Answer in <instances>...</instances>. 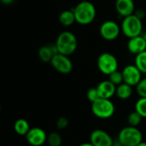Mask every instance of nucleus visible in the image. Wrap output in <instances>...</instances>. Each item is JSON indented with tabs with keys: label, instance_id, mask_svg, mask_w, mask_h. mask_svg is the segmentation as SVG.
<instances>
[{
	"label": "nucleus",
	"instance_id": "25",
	"mask_svg": "<svg viewBox=\"0 0 146 146\" xmlns=\"http://www.w3.org/2000/svg\"><path fill=\"white\" fill-rule=\"evenodd\" d=\"M86 96H87V99H88L91 103L94 102L95 101H96L97 99L100 98V96H99V94H98V91H97L96 87V88H90V90H88Z\"/></svg>",
	"mask_w": 146,
	"mask_h": 146
},
{
	"label": "nucleus",
	"instance_id": "16",
	"mask_svg": "<svg viewBox=\"0 0 146 146\" xmlns=\"http://www.w3.org/2000/svg\"><path fill=\"white\" fill-rule=\"evenodd\" d=\"M58 22L61 25L64 27L71 26L74 23H76V18L73 10H66L62 11L58 17Z\"/></svg>",
	"mask_w": 146,
	"mask_h": 146
},
{
	"label": "nucleus",
	"instance_id": "7",
	"mask_svg": "<svg viewBox=\"0 0 146 146\" xmlns=\"http://www.w3.org/2000/svg\"><path fill=\"white\" fill-rule=\"evenodd\" d=\"M51 64L58 72L61 74H69L72 71L73 64L69 56L57 52L51 60Z\"/></svg>",
	"mask_w": 146,
	"mask_h": 146
},
{
	"label": "nucleus",
	"instance_id": "29",
	"mask_svg": "<svg viewBox=\"0 0 146 146\" xmlns=\"http://www.w3.org/2000/svg\"><path fill=\"white\" fill-rule=\"evenodd\" d=\"M112 146H124L118 139L117 140H115V141H113V145Z\"/></svg>",
	"mask_w": 146,
	"mask_h": 146
},
{
	"label": "nucleus",
	"instance_id": "31",
	"mask_svg": "<svg viewBox=\"0 0 146 146\" xmlns=\"http://www.w3.org/2000/svg\"><path fill=\"white\" fill-rule=\"evenodd\" d=\"M137 146H146V142L142 141V142H141V143H139Z\"/></svg>",
	"mask_w": 146,
	"mask_h": 146
},
{
	"label": "nucleus",
	"instance_id": "5",
	"mask_svg": "<svg viewBox=\"0 0 146 146\" xmlns=\"http://www.w3.org/2000/svg\"><path fill=\"white\" fill-rule=\"evenodd\" d=\"M91 111L99 119H108L113 115L115 107L110 99L99 98L91 103Z\"/></svg>",
	"mask_w": 146,
	"mask_h": 146
},
{
	"label": "nucleus",
	"instance_id": "17",
	"mask_svg": "<svg viewBox=\"0 0 146 146\" xmlns=\"http://www.w3.org/2000/svg\"><path fill=\"white\" fill-rule=\"evenodd\" d=\"M132 95V86L122 83L116 87V96L121 100H126Z\"/></svg>",
	"mask_w": 146,
	"mask_h": 146
},
{
	"label": "nucleus",
	"instance_id": "19",
	"mask_svg": "<svg viewBox=\"0 0 146 146\" xmlns=\"http://www.w3.org/2000/svg\"><path fill=\"white\" fill-rule=\"evenodd\" d=\"M134 64L138 68V70L143 74H146V50L136 54Z\"/></svg>",
	"mask_w": 146,
	"mask_h": 146
},
{
	"label": "nucleus",
	"instance_id": "24",
	"mask_svg": "<svg viewBox=\"0 0 146 146\" xmlns=\"http://www.w3.org/2000/svg\"><path fill=\"white\" fill-rule=\"evenodd\" d=\"M136 90L140 97H146V77L142 78L136 86Z\"/></svg>",
	"mask_w": 146,
	"mask_h": 146
},
{
	"label": "nucleus",
	"instance_id": "1",
	"mask_svg": "<svg viewBox=\"0 0 146 146\" xmlns=\"http://www.w3.org/2000/svg\"><path fill=\"white\" fill-rule=\"evenodd\" d=\"M72 10L75 15L76 22L80 25H89L96 19V9L90 1H81Z\"/></svg>",
	"mask_w": 146,
	"mask_h": 146
},
{
	"label": "nucleus",
	"instance_id": "8",
	"mask_svg": "<svg viewBox=\"0 0 146 146\" xmlns=\"http://www.w3.org/2000/svg\"><path fill=\"white\" fill-rule=\"evenodd\" d=\"M120 31V26L113 20L105 21L100 27V35L106 40H114L119 37Z\"/></svg>",
	"mask_w": 146,
	"mask_h": 146
},
{
	"label": "nucleus",
	"instance_id": "32",
	"mask_svg": "<svg viewBox=\"0 0 146 146\" xmlns=\"http://www.w3.org/2000/svg\"><path fill=\"white\" fill-rule=\"evenodd\" d=\"M0 111H1V107H0Z\"/></svg>",
	"mask_w": 146,
	"mask_h": 146
},
{
	"label": "nucleus",
	"instance_id": "23",
	"mask_svg": "<svg viewBox=\"0 0 146 146\" xmlns=\"http://www.w3.org/2000/svg\"><path fill=\"white\" fill-rule=\"evenodd\" d=\"M108 80H110L116 86H118L120 84L124 83L122 71H119L118 70H116L115 71L112 72L110 75H108Z\"/></svg>",
	"mask_w": 146,
	"mask_h": 146
},
{
	"label": "nucleus",
	"instance_id": "13",
	"mask_svg": "<svg viewBox=\"0 0 146 146\" xmlns=\"http://www.w3.org/2000/svg\"><path fill=\"white\" fill-rule=\"evenodd\" d=\"M115 10L122 17L132 15L135 11L134 1L133 0H116Z\"/></svg>",
	"mask_w": 146,
	"mask_h": 146
},
{
	"label": "nucleus",
	"instance_id": "20",
	"mask_svg": "<svg viewBox=\"0 0 146 146\" xmlns=\"http://www.w3.org/2000/svg\"><path fill=\"white\" fill-rule=\"evenodd\" d=\"M46 141L49 146H60L62 143V137L58 132L52 131L47 136Z\"/></svg>",
	"mask_w": 146,
	"mask_h": 146
},
{
	"label": "nucleus",
	"instance_id": "3",
	"mask_svg": "<svg viewBox=\"0 0 146 146\" xmlns=\"http://www.w3.org/2000/svg\"><path fill=\"white\" fill-rule=\"evenodd\" d=\"M120 28H121V32L127 38H131L134 36L140 35L143 30L142 19L133 13L132 15L123 17Z\"/></svg>",
	"mask_w": 146,
	"mask_h": 146
},
{
	"label": "nucleus",
	"instance_id": "15",
	"mask_svg": "<svg viewBox=\"0 0 146 146\" xmlns=\"http://www.w3.org/2000/svg\"><path fill=\"white\" fill-rule=\"evenodd\" d=\"M57 52H58V50H57L56 45L51 44V45H46V46H41L39 49L38 55L41 61L45 63H48V62H51L52 57Z\"/></svg>",
	"mask_w": 146,
	"mask_h": 146
},
{
	"label": "nucleus",
	"instance_id": "26",
	"mask_svg": "<svg viewBox=\"0 0 146 146\" xmlns=\"http://www.w3.org/2000/svg\"><path fill=\"white\" fill-rule=\"evenodd\" d=\"M69 125V120L65 117H60L56 121V126L58 130H64Z\"/></svg>",
	"mask_w": 146,
	"mask_h": 146
},
{
	"label": "nucleus",
	"instance_id": "28",
	"mask_svg": "<svg viewBox=\"0 0 146 146\" xmlns=\"http://www.w3.org/2000/svg\"><path fill=\"white\" fill-rule=\"evenodd\" d=\"M3 4H5V5H11V4H12L15 0H0Z\"/></svg>",
	"mask_w": 146,
	"mask_h": 146
},
{
	"label": "nucleus",
	"instance_id": "14",
	"mask_svg": "<svg viewBox=\"0 0 146 146\" xmlns=\"http://www.w3.org/2000/svg\"><path fill=\"white\" fill-rule=\"evenodd\" d=\"M116 85H114L110 80L102 81L97 86V91L100 98L111 99L114 95H116Z\"/></svg>",
	"mask_w": 146,
	"mask_h": 146
},
{
	"label": "nucleus",
	"instance_id": "6",
	"mask_svg": "<svg viewBox=\"0 0 146 146\" xmlns=\"http://www.w3.org/2000/svg\"><path fill=\"white\" fill-rule=\"evenodd\" d=\"M98 70L105 75H110L112 72L118 70V59L110 52H103L99 55L96 61Z\"/></svg>",
	"mask_w": 146,
	"mask_h": 146
},
{
	"label": "nucleus",
	"instance_id": "10",
	"mask_svg": "<svg viewBox=\"0 0 146 146\" xmlns=\"http://www.w3.org/2000/svg\"><path fill=\"white\" fill-rule=\"evenodd\" d=\"M90 143L94 146H112L113 139L112 137L103 130H95L90 134Z\"/></svg>",
	"mask_w": 146,
	"mask_h": 146
},
{
	"label": "nucleus",
	"instance_id": "22",
	"mask_svg": "<svg viewBox=\"0 0 146 146\" xmlns=\"http://www.w3.org/2000/svg\"><path fill=\"white\" fill-rule=\"evenodd\" d=\"M142 119H143V117L137 111H133L129 113V115L127 117V121H128L129 125L137 127L138 125H140Z\"/></svg>",
	"mask_w": 146,
	"mask_h": 146
},
{
	"label": "nucleus",
	"instance_id": "27",
	"mask_svg": "<svg viewBox=\"0 0 146 146\" xmlns=\"http://www.w3.org/2000/svg\"><path fill=\"white\" fill-rule=\"evenodd\" d=\"M135 15H137L139 18H141V19H143V17H144V15H145V12H143L142 10H139L137 12H136V14Z\"/></svg>",
	"mask_w": 146,
	"mask_h": 146
},
{
	"label": "nucleus",
	"instance_id": "18",
	"mask_svg": "<svg viewBox=\"0 0 146 146\" xmlns=\"http://www.w3.org/2000/svg\"><path fill=\"white\" fill-rule=\"evenodd\" d=\"M15 131L21 136H26L29 131L30 130L29 122L24 119H19L15 122L14 125Z\"/></svg>",
	"mask_w": 146,
	"mask_h": 146
},
{
	"label": "nucleus",
	"instance_id": "2",
	"mask_svg": "<svg viewBox=\"0 0 146 146\" xmlns=\"http://www.w3.org/2000/svg\"><path fill=\"white\" fill-rule=\"evenodd\" d=\"M58 52L70 56L78 48V39L70 31H63L57 37L55 42Z\"/></svg>",
	"mask_w": 146,
	"mask_h": 146
},
{
	"label": "nucleus",
	"instance_id": "21",
	"mask_svg": "<svg viewBox=\"0 0 146 146\" xmlns=\"http://www.w3.org/2000/svg\"><path fill=\"white\" fill-rule=\"evenodd\" d=\"M135 111L143 118H146V97H140L135 103Z\"/></svg>",
	"mask_w": 146,
	"mask_h": 146
},
{
	"label": "nucleus",
	"instance_id": "30",
	"mask_svg": "<svg viewBox=\"0 0 146 146\" xmlns=\"http://www.w3.org/2000/svg\"><path fill=\"white\" fill-rule=\"evenodd\" d=\"M79 146H94L91 143H84L82 144H80Z\"/></svg>",
	"mask_w": 146,
	"mask_h": 146
},
{
	"label": "nucleus",
	"instance_id": "4",
	"mask_svg": "<svg viewBox=\"0 0 146 146\" xmlns=\"http://www.w3.org/2000/svg\"><path fill=\"white\" fill-rule=\"evenodd\" d=\"M118 140L124 146H137L143 141V135L139 129L129 125L119 131Z\"/></svg>",
	"mask_w": 146,
	"mask_h": 146
},
{
	"label": "nucleus",
	"instance_id": "12",
	"mask_svg": "<svg viewBox=\"0 0 146 146\" xmlns=\"http://www.w3.org/2000/svg\"><path fill=\"white\" fill-rule=\"evenodd\" d=\"M127 49L132 54H137L146 50V36L137 35L129 38Z\"/></svg>",
	"mask_w": 146,
	"mask_h": 146
},
{
	"label": "nucleus",
	"instance_id": "9",
	"mask_svg": "<svg viewBox=\"0 0 146 146\" xmlns=\"http://www.w3.org/2000/svg\"><path fill=\"white\" fill-rule=\"evenodd\" d=\"M143 73L138 70L135 64H128L122 70V75L124 78V83L131 85L137 86V84L142 79Z\"/></svg>",
	"mask_w": 146,
	"mask_h": 146
},
{
	"label": "nucleus",
	"instance_id": "11",
	"mask_svg": "<svg viewBox=\"0 0 146 146\" xmlns=\"http://www.w3.org/2000/svg\"><path fill=\"white\" fill-rule=\"evenodd\" d=\"M27 141L32 146H41L47 138L45 131L39 127L30 128L26 135Z\"/></svg>",
	"mask_w": 146,
	"mask_h": 146
}]
</instances>
